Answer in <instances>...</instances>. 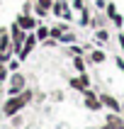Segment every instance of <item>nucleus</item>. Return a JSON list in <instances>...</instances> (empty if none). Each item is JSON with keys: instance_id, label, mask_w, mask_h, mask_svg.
<instances>
[{"instance_id": "1", "label": "nucleus", "mask_w": 124, "mask_h": 129, "mask_svg": "<svg viewBox=\"0 0 124 129\" xmlns=\"http://www.w3.org/2000/svg\"><path fill=\"white\" fill-rule=\"evenodd\" d=\"M29 100H32V90H22V93H17V95H10L7 102L3 105V115L5 117H15L22 107H27Z\"/></svg>"}, {"instance_id": "2", "label": "nucleus", "mask_w": 124, "mask_h": 129, "mask_svg": "<svg viewBox=\"0 0 124 129\" xmlns=\"http://www.w3.org/2000/svg\"><path fill=\"white\" fill-rule=\"evenodd\" d=\"M24 85H27V80H24V76H20V73H15L12 78H10V85H7V93L10 95H17L24 90Z\"/></svg>"}, {"instance_id": "3", "label": "nucleus", "mask_w": 124, "mask_h": 129, "mask_svg": "<svg viewBox=\"0 0 124 129\" xmlns=\"http://www.w3.org/2000/svg\"><path fill=\"white\" fill-rule=\"evenodd\" d=\"M10 32H12V49H22V44H24V37H27V32L15 22L12 27H10Z\"/></svg>"}, {"instance_id": "4", "label": "nucleus", "mask_w": 124, "mask_h": 129, "mask_svg": "<svg viewBox=\"0 0 124 129\" xmlns=\"http://www.w3.org/2000/svg\"><path fill=\"white\" fill-rule=\"evenodd\" d=\"M36 42H39V39H36V34H32V32H29V34L24 37V44H22V49H20V58H27L29 54H32V49L36 46Z\"/></svg>"}, {"instance_id": "5", "label": "nucleus", "mask_w": 124, "mask_h": 129, "mask_svg": "<svg viewBox=\"0 0 124 129\" xmlns=\"http://www.w3.org/2000/svg\"><path fill=\"white\" fill-rule=\"evenodd\" d=\"M83 95H85V107H88V110L97 112V110L102 107V100H100V98H97V95L93 93V90H88V88H85V90H83Z\"/></svg>"}, {"instance_id": "6", "label": "nucleus", "mask_w": 124, "mask_h": 129, "mask_svg": "<svg viewBox=\"0 0 124 129\" xmlns=\"http://www.w3.org/2000/svg\"><path fill=\"white\" fill-rule=\"evenodd\" d=\"M17 24H20L24 32H32V29H36V24H39V22H36L29 12H22L20 17H17Z\"/></svg>"}, {"instance_id": "7", "label": "nucleus", "mask_w": 124, "mask_h": 129, "mask_svg": "<svg viewBox=\"0 0 124 129\" xmlns=\"http://www.w3.org/2000/svg\"><path fill=\"white\" fill-rule=\"evenodd\" d=\"M100 100H102V107L112 110V112H122V102L117 100V98H112V95H107V93H102Z\"/></svg>"}, {"instance_id": "8", "label": "nucleus", "mask_w": 124, "mask_h": 129, "mask_svg": "<svg viewBox=\"0 0 124 129\" xmlns=\"http://www.w3.org/2000/svg\"><path fill=\"white\" fill-rule=\"evenodd\" d=\"M71 88H75V90H85V88H90V78H88V73H80V78H71Z\"/></svg>"}, {"instance_id": "9", "label": "nucleus", "mask_w": 124, "mask_h": 129, "mask_svg": "<svg viewBox=\"0 0 124 129\" xmlns=\"http://www.w3.org/2000/svg\"><path fill=\"white\" fill-rule=\"evenodd\" d=\"M51 10H54V15L63 17V15L68 12V3H66V0H54V3H51Z\"/></svg>"}, {"instance_id": "10", "label": "nucleus", "mask_w": 124, "mask_h": 129, "mask_svg": "<svg viewBox=\"0 0 124 129\" xmlns=\"http://www.w3.org/2000/svg\"><path fill=\"white\" fill-rule=\"evenodd\" d=\"M51 3H54V0H36V3H34V7H36L34 12L36 15H46L51 10Z\"/></svg>"}, {"instance_id": "11", "label": "nucleus", "mask_w": 124, "mask_h": 129, "mask_svg": "<svg viewBox=\"0 0 124 129\" xmlns=\"http://www.w3.org/2000/svg\"><path fill=\"white\" fill-rule=\"evenodd\" d=\"M36 39H39V42H44V39H46V37H51V29L49 27H44V24H36Z\"/></svg>"}, {"instance_id": "12", "label": "nucleus", "mask_w": 124, "mask_h": 129, "mask_svg": "<svg viewBox=\"0 0 124 129\" xmlns=\"http://www.w3.org/2000/svg\"><path fill=\"white\" fill-rule=\"evenodd\" d=\"M105 51H100V49H95L93 54H90V61H93V63H105Z\"/></svg>"}, {"instance_id": "13", "label": "nucleus", "mask_w": 124, "mask_h": 129, "mask_svg": "<svg viewBox=\"0 0 124 129\" xmlns=\"http://www.w3.org/2000/svg\"><path fill=\"white\" fill-rule=\"evenodd\" d=\"M63 32H66V24H56V27H51V37H54V39H61Z\"/></svg>"}, {"instance_id": "14", "label": "nucleus", "mask_w": 124, "mask_h": 129, "mask_svg": "<svg viewBox=\"0 0 124 129\" xmlns=\"http://www.w3.org/2000/svg\"><path fill=\"white\" fill-rule=\"evenodd\" d=\"M107 124H112V127H114V129H119V127H122V119H119V117H117V112H114V115H109L107 117Z\"/></svg>"}, {"instance_id": "15", "label": "nucleus", "mask_w": 124, "mask_h": 129, "mask_svg": "<svg viewBox=\"0 0 124 129\" xmlns=\"http://www.w3.org/2000/svg\"><path fill=\"white\" fill-rule=\"evenodd\" d=\"M73 66H75V71H78V73H85V63H83V58H80V56L73 58Z\"/></svg>"}, {"instance_id": "16", "label": "nucleus", "mask_w": 124, "mask_h": 129, "mask_svg": "<svg viewBox=\"0 0 124 129\" xmlns=\"http://www.w3.org/2000/svg\"><path fill=\"white\" fill-rule=\"evenodd\" d=\"M68 54H71V56H80V54H83V49H80L78 44H73L71 49H68Z\"/></svg>"}, {"instance_id": "17", "label": "nucleus", "mask_w": 124, "mask_h": 129, "mask_svg": "<svg viewBox=\"0 0 124 129\" xmlns=\"http://www.w3.org/2000/svg\"><path fill=\"white\" fill-rule=\"evenodd\" d=\"M73 39H75L73 32H63V34H61V42H73Z\"/></svg>"}, {"instance_id": "18", "label": "nucleus", "mask_w": 124, "mask_h": 129, "mask_svg": "<svg viewBox=\"0 0 124 129\" xmlns=\"http://www.w3.org/2000/svg\"><path fill=\"white\" fill-rule=\"evenodd\" d=\"M97 39H102V42H107V39H109L107 29H100V32H97Z\"/></svg>"}, {"instance_id": "19", "label": "nucleus", "mask_w": 124, "mask_h": 129, "mask_svg": "<svg viewBox=\"0 0 124 129\" xmlns=\"http://www.w3.org/2000/svg\"><path fill=\"white\" fill-rule=\"evenodd\" d=\"M107 15L114 20V17H117V7H114V5H107Z\"/></svg>"}, {"instance_id": "20", "label": "nucleus", "mask_w": 124, "mask_h": 129, "mask_svg": "<svg viewBox=\"0 0 124 129\" xmlns=\"http://www.w3.org/2000/svg\"><path fill=\"white\" fill-rule=\"evenodd\" d=\"M5 76H7V68H5V66H3V61H0V80L5 78Z\"/></svg>"}, {"instance_id": "21", "label": "nucleus", "mask_w": 124, "mask_h": 129, "mask_svg": "<svg viewBox=\"0 0 124 129\" xmlns=\"http://www.w3.org/2000/svg\"><path fill=\"white\" fill-rule=\"evenodd\" d=\"M73 7L75 10H83V0H73Z\"/></svg>"}, {"instance_id": "22", "label": "nucleus", "mask_w": 124, "mask_h": 129, "mask_svg": "<svg viewBox=\"0 0 124 129\" xmlns=\"http://www.w3.org/2000/svg\"><path fill=\"white\" fill-rule=\"evenodd\" d=\"M100 129H114V127H112V124H107V122H105V124H102Z\"/></svg>"}, {"instance_id": "23", "label": "nucleus", "mask_w": 124, "mask_h": 129, "mask_svg": "<svg viewBox=\"0 0 124 129\" xmlns=\"http://www.w3.org/2000/svg\"><path fill=\"white\" fill-rule=\"evenodd\" d=\"M0 95H3V80H0Z\"/></svg>"}, {"instance_id": "24", "label": "nucleus", "mask_w": 124, "mask_h": 129, "mask_svg": "<svg viewBox=\"0 0 124 129\" xmlns=\"http://www.w3.org/2000/svg\"><path fill=\"white\" fill-rule=\"evenodd\" d=\"M122 112H124V102H122Z\"/></svg>"}, {"instance_id": "25", "label": "nucleus", "mask_w": 124, "mask_h": 129, "mask_svg": "<svg viewBox=\"0 0 124 129\" xmlns=\"http://www.w3.org/2000/svg\"><path fill=\"white\" fill-rule=\"evenodd\" d=\"M119 129H124V124H122V127H119Z\"/></svg>"}]
</instances>
